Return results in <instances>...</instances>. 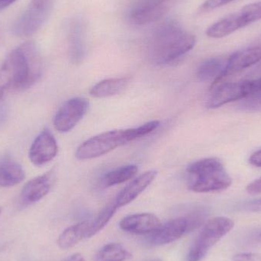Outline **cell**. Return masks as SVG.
I'll return each mask as SVG.
<instances>
[{
	"mask_svg": "<svg viewBox=\"0 0 261 261\" xmlns=\"http://www.w3.org/2000/svg\"><path fill=\"white\" fill-rule=\"evenodd\" d=\"M43 73V63L34 44L12 50L0 67V101L11 91H21L36 84Z\"/></svg>",
	"mask_w": 261,
	"mask_h": 261,
	"instance_id": "6da1fadb",
	"label": "cell"
},
{
	"mask_svg": "<svg viewBox=\"0 0 261 261\" xmlns=\"http://www.w3.org/2000/svg\"><path fill=\"white\" fill-rule=\"evenodd\" d=\"M194 35L188 33L174 21H166L149 36L147 53L156 65L173 64L187 55L196 45Z\"/></svg>",
	"mask_w": 261,
	"mask_h": 261,
	"instance_id": "7a4b0ae2",
	"label": "cell"
},
{
	"mask_svg": "<svg viewBox=\"0 0 261 261\" xmlns=\"http://www.w3.org/2000/svg\"><path fill=\"white\" fill-rule=\"evenodd\" d=\"M187 173L189 189L195 193H219L232 184L223 163L217 158L195 161L187 167Z\"/></svg>",
	"mask_w": 261,
	"mask_h": 261,
	"instance_id": "3957f363",
	"label": "cell"
},
{
	"mask_svg": "<svg viewBox=\"0 0 261 261\" xmlns=\"http://www.w3.org/2000/svg\"><path fill=\"white\" fill-rule=\"evenodd\" d=\"M234 227V221L223 216L215 217L205 222L190 246L186 261L203 260L210 249L222 238L231 232Z\"/></svg>",
	"mask_w": 261,
	"mask_h": 261,
	"instance_id": "277c9868",
	"label": "cell"
},
{
	"mask_svg": "<svg viewBox=\"0 0 261 261\" xmlns=\"http://www.w3.org/2000/svg\"><path fill=\"white\" fill-rule=\"evenodd\" d=\"M135 140L134 128L102 132L82 143L76 150V158L80 161L94 159Z\"/></svg>",
	"mask_w": 261,
	"mask_h": 261,
	"instance_id": "5b68a950",
	"label": "cell"
},
{
	"mask_svg": "<svg viewBox=\"0 0 261 261\" xmlns=\"http://www.w3.org/2000/svg\"><path fill=\"white\" fill-rule=\"evenodd\" d=\"M178 0H132L127 15L130 22L145 25L164 16Z\"/></svg>",
	"mask_w": 261,
	"mask_h": 261,
	"instance_id": "8992f818",
	"label": "cell"
},
{
	"mask_svg": "<svg viewBox=\"0 0 261 261\" xmlns=\"http://www.w3.org/2000/svg\"><path fill=\"white\" fill-rule=\"evenodd\" d=\"M89 105L87 99L81 97L72 98L64 102L55 115V129L61 133H67L73 129L87 114Z\"/></svg>",
	"mask_w": 261,
	"mask_h": 261,
	"instance_id": "52a82bcc",
	"label": "cell"
},
{
	"mask_svg": "<svg viewBox=\"0 0 261 261\" xmlns=\"http://www.w3.org/2000/svg\"><path fill=\"white\" fill-rule=\"evenodd\" d=\"M248 81L233 83H219L212 86L211 93L206 100L207 108H219L229 102H236L249 95Z\"/></svg>",
	"mask_w": 261,
	"mask_h": 261,
	"instance_id": "ba28073f",
	"label": "cell"
},
{
	"mask_svg": "<svg viewBox=\"0 0 261 261\" xmlns=\"http://www.w3.org/2000/svg\"><path fill=\"white\" fill-rule=\"evenodd\" d=\"M261 61V35L228 57L226 76L249 68Z\"/></svg>",
	"mask_w": 261,
	"mask_h": 261,
	"instance_id": "9c48e42d",
	"label": "cell"
},
{
	"mask_svg": "<svg viewBox=\"0 0 261 261\" xmlns=\"http://www.w3.org/2000/svg\"><path fill=\"white\" fill-rule=\"evenodd\" d=\"M56 139L50 130H42L35 138L29 150V159L35 166H42L51 161L58 154Z\"/></svg>",
	"mask_w": 261,
	"mask_h": 261,
	"instance_id": "30bf717a",
	"label": "cell"
},
{
	"mask_svg": "<svg viewBox=\"0 0 261 261\" xmlns=\"http://www.w3.org/2000/svg\"><path fill=\"white\" fill-rule=\"evenodd\" d=\"M188 232V222L182 216L166 222L156 231L149 234L147 243L151 246H162L176 242Z\"/></svg>",
	"mask_w": 261,
	"mask_h": 261,
	"instance_id": "8fae6325",
	"label": "cell"
},
{
	"mask_svg": "<svg viewBox=\"0 0 261 261\" xmlns=\"http://www.w3.org/2000/svg\"><path fill=\"white\" fill-rule=\"evenodd\" d=\"M54 181L55 173L52 170L29 180L21 190V203L31 205L39 202L48 194Z\"/></svg>",
	"mask_w": 261,
	"mask_h": 261,
	"instance_id": "7c38bea8",
	"label": "cell"
},
{
	"mask_svg": "<svg viewBox=\"0 0 261 261\" xmlns=\"http://www.w3.org/2000/svg\"><path fill=\"white\" fill-rule=\"evenodd\" d=\"M161 221L151 213H138L123 218L119 223L121 229L135 234H147L161 226Z\"/></svg>",
	"mask_w": 261,
	"mask_h": 261,
	"instance_id": "4fadbf2b",
	"label": "cell"
},
{
	"mask_svg": "<svg viewBox=\"0 0 261 261\" xmlns=\"http://www.w3.org/2000/svg\"><path fill=\"white\" fill-rule=\"evenodd\" d=\"M158 172L154 170H148L140 175L122 189L115 199V203L118 208L125 206L133 202L143 193L156 178Z\"/></svg>",
	"mask_w": 261,
	"mask_h": 261,
	"instance_id": "5bb4252c",
	"label": "cell"
},
{
	"mask_svg": "<svg viewBox=\"0 0 261 261\" xmlns=\"http://www.w3.org/2000/svg\"><path fill=\"white\" fill-rule=\"evenodd\" d=\"M228 57L219 56L208 58L199 66L197 78L202 82L212 83V86L222 82L226 76Z\"/></svg>",
	"mask_w": 261,
	"mask_h": 261,
	"instance_id": "9a60e30c",
	"label": "cell"
},
{
	"mask_svg": "<svg viewBox=\"0 0 261 261\" xmlns=\"http://www.w3.org/2000/svg\"><path fill=\"white\" fill-rule=\"evenodd\" d=\"M49 12H41L29 7L17 20L14 26V32L20 36L32 35L42 25Z\"/></svg>",
	"mask_w": 261,
	"mask_h": 261,
	"instance_id": "2e32d148",
	"label": "cell"
},
{
	"mask_svg": "<svg viewBox=\"0 0 261 261\" xmlns=\"http://www.w3.org/2000/svg\"><path fill=\"white\" fill-rule=\"evenodd\" d=\"M85 25L81 20H75L70 26L69 50L73 63H81L85 56Z\"/></svg>",
	"mask_w": 261,
	"mask_h": 261,
	"instance_id": "e0dca14e",
	"label": "cell"
},
{
	"mask_svg": "<svg viewBox=\"0 0 261 261\" xmlns=\"http://www.w3.org/2000/svg\"><path fill=\"white\" fill-rule=\"evenodd\" d=\"M246 25L240 12H236L210 26L206 30V35L210 38H222Z\"/></svg>",
	"mask_w": 261,
	"mask_h": 261,
	"instance_id": "ac0fdd59",
	"label": "cell"
},
{
	"mask_svg": "<svg viewBox=\"0 0 261 261\" xmlns=\"http://www.w3.org/2000/svg\"><path fill=\"white\" fill-rule=\"evenodd\" d=\"M24 179V170L16 161L9 156L0 159V187H14Z\"/></svg>",
	"mask_w": 261,
	"mask_h": 261,
	"instance_id": "d6986e66",
	"label": "cell"
},
{
	"mask_svg": "<svg viewBox=\"0 0 261 261\" xmlns=\"http://www.w3.org/2000/svg\"><path fill=\"white\" fill-rule=\"evenodd\" d=\"M129 82V78L126 77L103 80L92 87L90 95L98 99L116 96L125 90Z\"/></svg>",
	"mask_w": 261,
	"mask_h": 261,
	"instance_id": "ffe728a7",
	"label": "cell"
},
{
	"mask_svg": "<svg viewBox=\"0 0 261 261\" xmlns=\"http://www.w3.org/2000/svg\"><path fill=\"white\" fill-rule=\"evenodd\" d=\"M91 221H83L66 228L58 239V245L62 250H68L87 238Z\"/></svg>",
	"mask_w": 261,
	"mask_h": 261,
	"instance_id": "44dd1931",
	"label": "cell"
},
{
	"mask_svg": "<svg viewBox=\"0 0 261 261\" xmlns=\"http://www.w3.org/2000/svg\"><path fill=\"white\" fill-rule=\"evenodd\" d=\"M138 171V167L135 164L117 167L104 175L102 185L105 187H111L123 184L135 177Z\"/></svg>",
	"mask_w": 261,
	"mask_h": 261,
	"instance_id": "7402d4cb",
	"label": "cell"
},
{
	"mask_svg": "<svg viewBox=\"0 0 261 261\" xmlns=\"http://www.w3.org/2000/svg\"><path fill=\"white\" fill-rule=\"evenodd\" d=\"M132 257L128 250L118 243H110L101 248L94 256L95 261H126Z\"/></svg>",
	"mask_w": 261,
	"mask_h": 261,
	"instance_id": "603a6c76",
	"label": "cell"
},
{
	"mask_svg": "<svg viewBox=\"0 0 261 261\" xmlns=\"http://www.w3.org/2000/svg\"><path fill=\"white\" fill-rule=\"evenodd\" d=\"M118 207L115 202H110L108 205H106L100 213L97 215L96 219L90 222V228H89L88 233H87V239L96 236L99 231H102L106 225L109 223L110 219L113 217Z\"/></svg>",
	"mask_w": 261,
	"mask_h": 261,
	"instance_id": "cb8c5ba5",
	"label": "cell"
},
{
	"mask_svg": "<svg viewBox=\"0 0 261 261\" xmlns=\"http://www.w3.org/2000/svg\"><path fill=\"white\" fill-rule=\"evenodd\" d=\"M238 108L245 112H261V92L251 93L241 99Z\"/></svg>",
	"mask_w": 261,
	"mask_h": 261,
	"instance_id": "d4e9b609",
	"label": "cell"
},
{
	"mask_svg": "<svg viewBox=\"0 0 261 261\" xmlns=\"http://www.w3.org/2000/svg\"><path fill=\"white\" fill-rule=\"evenodd\" d=\"M239 12L247 25L258 21L261 19V1L246 5Z\"/></svg>",
	"mask_w": 261,
	"mask_h": 261,
	"instance_id": "484cf974",
	"label": "cell"
},
{
	"mask_svg": "<svg viewBox=\"0 0 261 261\" xmlns=\"http://www.w3.org/2000/svg\"><path fill=\"white\" fill-rule=\"evenodd\" d=\"M234 0H206L203 4L201 6L200 10L202 12H208L216 8L220 7L224 5L228 4Z\"/></svg>",
	"mask_w": 261,
	"mask_h": 261,
	"instance_id": "4316f807",
	"label": "cell"
},
{
	"mask_svg": "<svg viewBox=\"0 0 261 261\" xmlns=\"http://www.w3.org/2000/svg\"><path fill=\"white\" fill-rule=\"evenodd\" d=\"M52 0H32L29 7L41 12H50Z\"/></svg>",
	"mask_w": 261,
	"mask_h": 261,
	"instance_id": "83f0119b",
	"label": "cell"
},
{
	"mask_svg": "<svg viewBox=\"0 0 261 261\" xmlns=\"http://www.w3.org/2000/svg\"><path fill=\"white\" fill-rule=\"evenodd\" d=\"M233 261H261L260 253H239L233 256Z\"/></svg>",
	"mask_w": 261,
	"mask_h": 261,
	"instance_id": "f1b7e54d",
	"label": "cell"
},
{
	"mask_svg": "<svg viewBox=\"0 0 261 261\" xmlns=\"http://www.w3.org/2000/svg\"><path fill=\"white\" fill-rule=\"evenodd\" d=\"M242 208L245 211L250 212V213H261V199H254V200L245 202Z\"/></svg>",
	"mask_w": 261,
	"mask_h": 261,
	"instance_id": "f546056e",
	"label": "cell"
},
{
	"mask_svg": "<svg viewBox=\"0 0 261 261\" xmlns=\"http://www.w3.org/2000/svg\"><path fill=\"white\" fill-rule=\"evenodd\" d=\"M247 193L251 196L261 194V176L248 184L246 188Z\"/></svg>",
	"mask_w": 261,
	"mask_h": 261,
	"instance_id": "4dcf8cb0",
	"label": "cell"
},
{
	"mask_svg": "<svg viewBox=\"0 0 261 261\" xmlns=\"http://www.w3.org/2000/svg\"><path fill=\"white\" fill-rule=\"evenodd\" d=\"M248 87H249V94L261 92V77L248 81Z\"/></svg>",
	"mask_w": 261,
	"mask_h": 261,
	"instance_id": "1f68e13d",
	"label": "cell"
},
{
	"mask_svg": "<svg viewBox=\"0 0 261 261\" xmlns=\"http://www.w3.org/2000/svg\"><path fill=\"white\" fill-rule=\"evenodd\" d=\"M249 163L254 167H261V149L251 154L249 158Z\"/></svg>",
	"mask_w": 261,
	"mask_h": 261,
	"instance_id": "d6a6232c",
	"label": "cell"
},
{
	"mask_svg": "<svg viewBox=\"0 0 261 261\" xmlns=\"http://www.w3.org/2000/svg\"><path fill=\"white\" fill-rule=\"evenodd\" d=\"M64 261H86L85 258L83 257L82 254L76 253V254H73V255L69 257L68 258L66 259Z\"/></svg>",
	"mask_w": 261,
	"mask_h": 261,
	"instance_id": "836d02e7",
	"label": "cell"
},
{
	"mask_svg": "<svg viewBox=\"0 0 261 261\" xmlns=\"http://www.w3.org/2000/svg\"><path fill=\"white\" fill-rule=\"evenodd\" d=\"M15 1H16V0H0V11L6 9L8 6L15 3Z\"/></svg>",
	"mask_w": 261,
	"mask_h": 261,
	"instance_id": "e575fe53",
	"label": "cell"
},
{
	"mask_svg": "<svg viewBox=\"0 0 261 261\" xmlns=\"http://www.w3.org/2000/svg\"><path fill=\"white\" fill-rule=\"evenodd\" d=\"M254 239L256 242L261 243V230L260 231H257V232L254 234Z\"/></svg>",
	"mask_w": 261,
	"mask_h": 261,
	"instance_id": "d590c367",
	"label": "cell"
},
{
	"mask_svg": "<svg viewBox=\"0 0 261 261\" xmlns=\"http://www.w3.org/2000/svg\"><path fill=\"white\" fill-rule=\"evenodd\" d=\"M144 261H162L161 258H150Z\"/></svg>",
	"mask_w": 261,
	"mask_h": 261,
	"instance_id": "8d00e7d4",
	"label": "cell"
}]
</instances>
